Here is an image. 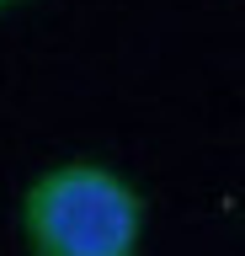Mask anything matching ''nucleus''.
Listing matches in <instances>:
<instances>
[{
    "mask_svg": "<svg viewBox=\"0 0 245 256\" xmlns=\"http://www.w3.org/2000/svg\"><path fill=\"white\" fill-rule=\"evenodd\" d=\"M149 203L101 160H59L27 182L16 230L27 256H139Z\"/></svg>",
    "mask_w": 245,
    "mask_h": 256,
    "instance_id": "nucleus-1",
    "label": "nucleus"
},
{
    "mask_svg": "<svg viewBox=\"0 0 245 256\" xmlns=\"http://www.w3.org/2000/svg\"><path fill=\"white\" fill-rule=\"evenodd\" d=\"M11 6H16V0H0V11H11Z\"/></svg>",
    "mask_w": 245,
    "mask_h": 256,
    "instance_id": "nucleus-2",
    "label": "nucleus"
}]
</instances>
